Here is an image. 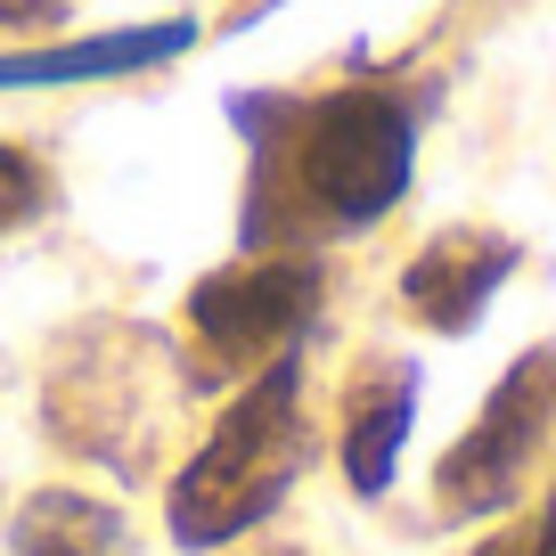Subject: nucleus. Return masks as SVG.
<instances>
[{"label": "nucleus", "mask_w": 556, "mask_h": 556, "mask_svg": "<svg viewBox=\"0 0 556 556\" xmlns=\"http://www.w3.org/2000/svg\"><path fill=\"white\" fill-rule=\"evenodd\" d=\"M523 556H556V491H548V507H540V540Z\"/></svg>", "instance_id": "9"}, {"label": "nucleus", "mask_w": 556, "mask_h": 556, "mask_svg": "<svg viewBox=\"0 0 556 556\" xmlns=\"http://www.w3.org/2000/svg\"><path fill=\"white\" fill-rule=\"evenodd\" d=\"M548 426H556V352H532V361H516L500 377V393L483 401L467 442L442 458V475H434L442 507H451V516H491V507H507L523 491V475H532V451L548 442Z\"/></svg>", "instance_id": "3"}, {"label": "nucleus", "mask_w": 556, "mask_h": 556, "mask_svg": "<svg viewBox=\"0 0 556 556\" xmlns=\"http://www.w3.org/2000/svg\"><path fill=\"white\" fill-rule=\"evenodd\" d=\"M50 0H0V17H41Z\"/></svg>", "instance_id": "10"}, {"label": "nucleus", "mask_w": 556, "mask_h": 556, "mask_svg": "<svg viewBox=\"0 0 556 556\" xmlns=\"http://www.w3.org/2000/svg\"><path fill=\"white\" fill-rule=\"evenodd\" d=\"M197 25H139V34H106V41H74V50H41V58H0V83H90V74H131L156 58L189 50Z\"/></svg>", "instance_id": "6"}, {"label": "nucleus", "mask_w": 556, "mask_h": 556, "mask_svg": "<svg viewBox=\"0 0 556 556\" xmlns=\"http://www.w3.org/2000/svg\"><path fill=\"white\" fill-rule=\"evenodd\" d=\"M401 434H409V377L368 384V393L352 401V426H344V475H352V491H384V483H393Z\"/></svg>", "instance_id": "7"}, {"label": "nucleus", "mask_w": 556, "mask_h": 556, "mask_svg": "<svg viewBox=\"0 0 556 556\" xmlns=\"http://www.w3.org/2000/svg\"><path fill=\"white\" fill-rule=\"evenodd\" d=\"M312 303H319V278L303 262H238V270H213L189 295V319L222 368H262L295 344Z\"/></svg>", "instance_id": "4"}, {"label": "nucleus", "mask_w": 556, "mask_h": 556, "mask_svg": "<svg viewBox=\"0 0 556 556\" xmlns=\"http://www.w3.org/2000/svg\"><path fill=\"white\" fill-rule=\"evenodd\" d=\"M483 556H516V548H507V540H500V548H483Z\"/></svg>", "instance_id": "11"}, {"label": "nucleus", "mask_w": 556, "mask_h": 556, "mask_svg": "<svg viewBox=\"0 0 556 556\" xmlns=\"http://www.w3.org/2000/svg\"><path fill=\"white\" fill-rule=\"evenodd\" d=\"M507 270H516V245H507V238H434L426 254L409 262L401 295H409V312L434 319V328H467Z\"/></svg>", "instance_id": "5"}, {"label": "nucleus", "mask_w": 556, "mask_h": 556, "mask_svg": "<svg viewBox=\"0 0 556 556\" xmlns=\"http://www.w3.org/2000/svg\"><path fill=\"white\" fill-rule=\"evenodd\" d=\"M34 205H41V164L25 148H0V229L25 222Z\"/></svg>", "instance_id": "8"}, {"label": "nucleus", "mask_w": 556, "mask_h": 556, "mask_svg": "<svg viewBox=\"0 0 556 556\" xmlns=\"http://www.w3.org/2000/svg\"><path fill=\"white\" fill-rule=\"evenodd\" d=\"M312 458V434H303V393H295V368L270 361L238 401L229 417L213 426V442L180 467L173 483V540L180 548H222L238 540L245 523H262L287 483L303 475Z\"/></svg>", "instance_id": "1"}, {"label": "nucleus", "mask_w": 556, "mask_h": 556, "mask_svg": "<svg viewBox=\"0 0 556 556\" xmlns=\"http://www.w3.org/2000/svg\"><path fill=\"white\" fill-rule=\"evenodd\" d=\"M295 164H303V189L336 222H377L409 189V115L377 90H344V99L312 106Z\"/></svg>", "instance_id": "2"}]
</instances>
